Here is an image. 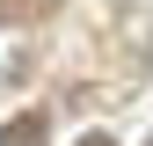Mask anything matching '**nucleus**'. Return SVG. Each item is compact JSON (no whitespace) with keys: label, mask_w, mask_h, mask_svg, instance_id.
Segmentation results:
<instances>
[{"label":"nucleus","mask_w":153,"mask_h":146,"mask_svg":"<svg viewBox=\"0 0 153 146\" xmlns=\"http://www.w3.org/2000/svg\"><path fill=\"white\" fill-rule=\"evenodd\" d=\"M73 146H117V139H109V132H80Z\"/></svg>","instance_id":"f03ea898"},{"label":"nucleus","mask_w":153,"mask_h":146,"mask_svg":"<svg viewBox=\"0 0 153 146\" xmlns=\"http://www.w3.org/2000/svg\"><path fill=\"white\" fill-rule=\"evenodd\" d=\"M44 139H51L44 110H22V117H7V124H0V146H44Z\"/></svg>","instance_id":"f257e3e1"}]
</instances>
